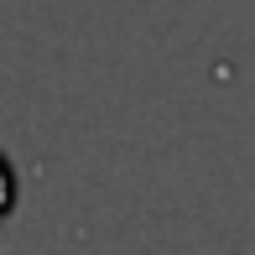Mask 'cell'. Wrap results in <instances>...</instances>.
Wrapping results in <instances>:
<instances>
[{
    "label": "cell",
    "mask_w": 255,
    "mask_h": 255,
    "mask_svg": "<svg viewBox=\"0 0 255 255\" xmlns=\"http://www.w3.org/2000/svg\"><path fill=\"white\" fill-rule=\"evenodd\" d=\"M5 203H10V167L0 161V208H5Z\"/></svg>",
    "instance_id": "1"
}]
</instances>
